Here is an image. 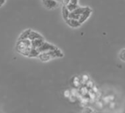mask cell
I'll list each match as a JSON object with an SVG mask.
<instances>
[{
	"label": "cell",
	"mask_w": 125,
	"mask_h": 113,
	"mask_svg": "<svg viewBox=\"0 0 125 113\" xmlns=\"http://www.w3.org/2000/svg\"><path fill=\"white\" fill-rule=\"evenodd\" d=\"M118 57H119V59L123 62H125V48L124 49H122L120 52H119V55H118Z\"/></svg>",
	"instance_id": "52a82bcc"
},
{
	"label": "cell",
	"mask_w": 125,
	"mask_h": 113,
	"mask_svg": "<svg viewBox=\"0 0 125 113\" xmlns=\"http://www.w3.org/2000/svg\"><path fill=\"white\" fill-rule=\"evenodd\" d=\"M66 23L71 27H73V28H77V27H80L81 26L80 23L77 21V20H75V19H66Z\"/></svg>",
	"instance_id": "277c9868"
},
{
	"label": "cell",
	"mask_w": 125,
	"mask_h": 113,
	"mask_svg": "<svg viewBox=\"0 0 125 113\" xmlns=\"http://www.w3.org/2000/svg\"><path fill=\"white\" fill-rule=\"evenodd\" d=\"M60 2L62 3V6H66L68 4H69V2H70V0H60Z\"/></svg>",
	"instance_id": "9c48e42d"
},
{
	"label": "cell",
	"mask_w": 125,
	"mask_h": 113,
	"mask_svg": "<svg viewBox=\"0 0 125 113\" xmlns=\"http://www.w3.org/2000/svg\"><path fill=\"white\" fill-rule=\"evenodd\" d=\"M69 13L70 12L68 11V9L66 8V6H62V18H63V19L65 21L69 19Z\"/></svg>",
	"instance_id": "5b68a950"
},
{
	"label": "cell",
	"mask_w": 125,
	"mask_h": 113,
	"mask_svg": "<svg viewBox=\"0 0 125 113\" xmlns=\"http://www.w3.org/2000/svg\"><path fill=\"white\" fill-rule=\"evenodd\" d=\"M86 8H87V7H78L76 10L69 13V19H75V20H77L79 22L80 16L84 13V11L86 10Z\"/></svg>",
	"instance_id": "6da1fadb"
},
{
	"label": "cell",
	"mask_w": 125,
	"mask_h": 113,
	"mask_svg": "<svg viewBox=\"0 0 125 113\" xmlns=\"http://www.w3.org/2000/svg\"><path fill=\"white\" fill-rule=\"evenodd\" d=\"M6 2V0H0V8L2 7Z\"/></svg>",
	"instance_id": "8fae6325"
},
{
	"label": "cell",
	"mask_w": 125,
	"mask_h": 113,
	"mask_svg": "<svg viewBox=\"0 0 125 113\" xmlns=\"http://www.w3.org/2000/svg\"><path fill=\"white\" fill-rule=\"evenodd\" d=\"M92 13V10L89 8V7H87L86 10L84 11V13L80 16V18L79 19V22L80 23V25H82V24H83L91 16V14Z\"/></svg>",
	"instance_id": "3957f363"
},
{
	"label": "cell",
	"mask_w": 125,
	"mask_h": 113,
	"mask_svg": "<svg viewBox=\"0 0 125 113\" xmlns=\"http://www.w3.org/2000/svg\"><path fill=\"white\" fill-rule=\"evenodd\" d=\"M66 7V8L68 9V11H69V12H72V11H74V10H76L79 6H78V5H73V4L69 3V4H68Z\"/></svg>",
	"instance_id": "8992f818"
},
{
	"label": "cell",
	"mask_w": 125,
	"mask_h": 113,
	"mask_svg": "<svg viewBox=\"0 0 125 113\" xmlns=\"http://www.w3.org/2000/svg\"><path fill=\"white\" fill-rule=\"evenodd\" d=\"M83 113H96V112H94L92 109L91 108H85L83 111Z\"/></svg>",
	"instance_id": "ba28073f"
},
{
	"label": "cell",
	"mask_w": 125,
	"mask_h": 113,
	"mask_svg": "<svg viewBox=\"0 0 125 113\" xmlns=\"http://www.w3.org/2000/svg\"><path fill=\"white\" fill-rule=\"evenodd\" d=\"M42 2L43 5L49 10L57 8L58 5V2L56 0H42Z\"/></svg>",
	"instance_id": "7a4b0ae2"
},
{
	"label": "cell",
	"mask_w": 125,
	"mask_h": 113,
	"mask_svg": "<svg viewBox=\"0 0 125 113\" xmlns=\"http://www.w3.org/2000/svg\"><path fill=\"white\" fill-rule=\"evenodd\" d=\"M69 3L75 5H78V0H70Z\"/></svg>",
	"instance_id": "30bf717a"
}]
</instances>
